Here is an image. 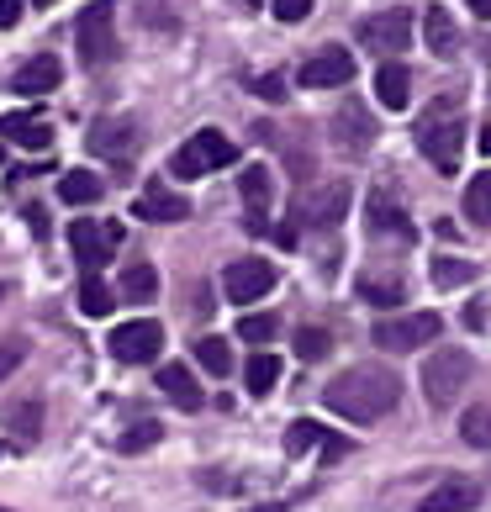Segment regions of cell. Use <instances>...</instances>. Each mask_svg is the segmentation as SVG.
Wrapping results in <instances>:
<instances>
[{
  "label": "cell",
  "mask_w": 491,
  "mask_h": 512,
  "mask_svg": "<svg viewBox=\"0 0 491 512\" xmlns=\"http://www.w3.org/2000/svg\"><path fill=\"white\" fill-rule=\"evenodd\" d=\"M111 301H117V296L106 291V280H101L96 270H85V280H80V312H85V317H106Z\"/></svg>",
  "instance_id": "f546056e"
},
{
  "label": "cell",
  "mask_w": 491,
  "mask_h": 512,
  "mask_svg": "<svg viewBox=\"0 0 491 512\" xmlns=\"http://www.w3.org/2000/svg\"><path fill=\"white\" fill-rule=\"evenodd\" d=\"M196 359H201V370H206V375H228V370H233L228 338H201V344H196Z\"/></svg>",
  "instance_id": "d6a6232c"
},
{
  "label": "cell",
  "mask_w": 491,
  "mask_h": 512,
  "mask_svg": "<svg viewBox=\"0 0 491 512\" xmlns=\"http://www.w3.org/2000/svg\"><path fill=\"white\" fill-rule=\"evenodd\" d=\"M159 349H164V328L154 317H138V322L111 328V354H117L122 365H148V359H159Z\"/></svg>",
  "instance_id": "30bf717a"
},
{
  "label": "cell",
  "mask_w": 491,
  "mask_h": 512,
  "mask_svg": "<svg viewBox=\"0 0 491 512\" xmlns=\"http://www.w3.org/2000/svg\"><path fill=\"white\" fill-rule=\"evenodd\" d=\"M328 439H333V433H328L323 423H307V417H301V423H291V428H286V454H296V460H301V454L323 449Z\"/></svg>",
  "instance_id": "4316f807"
},
{
  "label": "cell",
  "mask_w": 491,
  "mask_h": 512,
  "mask_svg": "<svg viewBox=\"0 0 491 512\" xmlns=\"http://www.w3.org/2000/svg\"><path fill=\"white\" fill-rule=\"evenodd\" d=\"M328 138H333V148H344V154H365V148L375 143V117H370L360 101H349V106L333 111Z\"/></svg>",
  "instance_id": "5bb4252c"
},
{
  "label": "cell",
  "mask_w": 491,
  "mask_h": 512,
  "mask_svg": "<svg viewBox=\"0 0 491 512\" xmlns=\"http://www.w3.org/2000/svg\"><path fill=\"white\" fill-rule=\"evenodd\" d=\"M238 333L249 338V344H270V338L280 333V317L275 312H249V317L238 322Z\"/></svg>",
  "instance_id": "d590c367"
},
{
  "label": "cell",
  "mask_w": 491,
  "mask_h": 512,
  "mask_svg": "<svg viewBox=\"0 0 491 512\" xmlns=\"http://www.w3.org/2000/svg\"><path fill=\"white\" fill-rule=\"evenodd\" d=\"M159 391H164L180 412H201V402H206L201 386H196V375L185 370V365H159Z\"/></svg>",
  "instance_id": "7402d4cb"
},
{
  "label": "cell",
  "mask_w": 491,
  "mask_h": 512,
  "mask_svg": "<svg viewBox=\"0 0 491 512\" xmlns=\"http://www.w3.org/2000/svg\"><path fill=\"white\" fill-rule=\"evenodd\" d=\"M481 502V486L476 481H465V476H449L428 491V497L418 502V512H470Z\"/></svg>",
  "instance_id": "e0dca14e"
},
{
  "label": "cell",
  "mask_w": 491,
  "mask_h": 512,
  "mask_svg": "<svg viewBox=\"0 0 491 512\" xmlns=\"http://www.w3.org/2000/svg\"><path fill=\"white\" fill-rule=\"evenodd\" d=\"M0 512H6V507H0Z\"/></svg>",
  "instance_id": "816d5d0a"
},
{
  "label": "cell",
  "mask_w": 491,
  "mask_h": 512,
  "mask_svg": "<svg viewBox=\"0 0 491 512\" xmlns=\"http://www.w3.org/2000/svg\"><path fill=\"white\" fill-rule=\"evenodd\" d=\"M22 22V0H0V32Z\"/></svg>",
  "instance_id": "b9f144b4"
},
{
  "label": "cell",
  "mask_w": 491,
  "mask_h": 512,
  "mask_svg": "<svg viewBox=\"0 0 491 512\" xmlns=\"http://www.w3.org/2000/svg\"><path fill=\"white\" fill-rule=\"evenodd\" d=\"M323 402H328V412L349 417V423H381V417L396 412V402H402V381H396V370H386V365H354L344 375H333Z\"/></svg>",
  "instance_id": "6da1fadb"
},
{
  "label": "cell",
  "mask_w": 491,
  "mask_h": 512,
  "mask_svg": "<svg viewBox=\"0 0 491 512\" xmlns=\"http://www.w3.org/2000/svg\"><path fill=\"white\" fill-rule=\"evenodd\" d=\"M32 6H53V0H32Z\"/></svg>",
  "instance_id": "7dc6e473"
},
{
  "label": "cell",
  "mask_w": 491,
  "mask_h": 512,
  "mask_svg": "<svg viewBox=\"0 0 491 512\" xmlns=\"http://www.w3.org/2000/svg\"><path fill=\"white\" fill-rule=\"evenodd\" d=\"M439 328H444L439 312H402V317H381L370 328V338H375V349H386V354H412V349L433 344Z\"/></svg>",
  "instance_id": "8992f818"
},
{
  "label": "cell",
  "mask_w": 491,
  "mask_h": 512,
  "mask_svg": "<svg viewBox=\"0 0 491 512\" xmlns=\"http://www.w3.org/2000/svg\"><path fill=\"white\" fill-rule=\"evenodd\" d=\"M143 22L148 27H175V16H169L164 0H143Z\"/></svg>",
  "instance_id": "60d3db41"
},
{
  "label": "cell",
  "mask_w": 491,
  "mask_h": 512,
  "mask_svg": "<svg viewBox=\"0 0 491 512\" xmlns=\"http://www.w3.org/2000/svg\"><path fill=\"white\" fill-rule=\"evenodd\" d=\"M470 354L465 349H439L423 365V396H428V407L433 412H444V407H455L460 396H465V386H470Z\"/></svg>",
  "instance_id": "277c9868"
},
{
  "label": "cell",
  "mask_w": 491,
  "mask_h": 512,
  "mask_svg": "<svg viewBox=\"0 0 491 512\" xmlns=\"http://www.w3.org/2000/svg\"><path fill=\"white\" fill-rule=\"evenodd\" d=\"M365 222H370V233H375V238H396V243H412V238H418L412 217L402 212V201H396L386 185H375V191H370V201H365Z\"/></svg>",
  "instance_id": "4fadbf2b"
},
{
  "label": "cell",
  "mask_w": 491,
  "mask_h": 512,
  "mask_svg": "<svg viewBox=\"0 0 491 512\" xmlns=\"http://www.w3.org/2000/svg\"><path fill=\"white\" fill-rule=\"evenodd\" d=\"M254 512H275V507H254Z\"/></svg>",
  "instance_id": "681fc988"
},
{
  "label": "cell",
  "mask_w": 491,
  "mask_h": 512,
  "mask_svg": "<svg viewBox=\"0 0 491 512\" xmlns=\"http://www.w3.org/2000/svg\"><path fill=\"white\" fill-rule=\"evenodd\" d=\"M349 201H354L349 180H328V185H317V191H307L296 201L291 227H338L349 217Z\"/></svg>",
  "instance_id": "52a82bcc"
},
{
  "label": "cell",
  "mask_w": 491,
  "mask_h": 512,
  "mask_svg": "<svg viewBox=\"0 0 491 512\" xmlns=\"http://www.w3.org/2000/svg\"><path fill=\"white\" fill-rule=\"evenodd\" d=\"M465 217L481 222V227H491V169L465 185Z\"/></svg>",
  "instance_id": "1f68e13d"
},
{
  "label": "cell",
  "mask_w": 491,
  "mask_h": 512,
  "mask_svg": "<svg viewBox=\"0 0 491 512\" xmlns=\"http://www.w3.org/2000/svg\"><path fill=\"white\" fill-rule=\"evenodd\" d=\"M428 275H433V286H439V291H460V286L476 280V264H465V259H433Z\"/></svg>",
  "instance_id": "83f0119b"
},
{
  "label": "cell",
  "mask_w": 491,
  "mask_h": 512,
  "mask_svg": "<svg viewBox=\"0 0 491 512\" xmlns=\"http://www.w3.org/2000/svg\"><path fill=\"white\" fill-rule=\"evenodd\" d=\"M132 212H138L143 222H185V217H191V201L175 196V191H164V185H148V191L132 201Z\"/></svg>",
  "instance_id": "ffe728a7"
},
{
  "label": "cell",
  "mask_w": 491,
  "mask_h": 512,
  "mask_svg": "<svg viewBox=\"0 0 491 512\" xmlns=\"http://www.w3.org/2000/svg\"><path fill=\"white\" fill-rule=\"evenodd\" d=\"M249 90H254V96H264V101H286V80H280V74H254Z\"/></svg>",
  "instance_id": "f35d334b"
},
{
  "label": "cell",
  "mask_w": 491,
  "mask_h": 512,
  "mask_svg": "<svg viewBox=\"0 0 491 512\" xmlns=\"http://www.w3.org/2000/svg\"><path fill=\"white\" fill-rule=\"evenodd\" d=\"M280 381V354H254L249 365H243V386H249V396H270Z\"/></svg>",
  "instance_id": "484cf974"
},
{
  "label": "cell",
  "mask_w": 491,
  "mask_h": 512,
  "mask_svg": "<svg viewBox=\"0 0 491 512\" xmlns=\"http://www.w3.org/2000/svg\"><path fill=\"white\" fill-rule=\"evenodd\" d=\"M59 80H64V64L53 53H37V59H27L11 74V90L16 96H48V90H59Z\"/></svg>",
  "instance_id": "2e32d148"
},
{
  "label": "cell",
  "mask_w": 491,
  "mask_h": 512,
  "mask_svg": "<svg viewBox=\"0 0 491 512\" xmlns=\"http://www.w3.org/2000/svg\"><path fill=\"white\" fill-rule=\"evenodd\" d=\"M349 80H354L349 48H323V53H312V59L301 64V85L307 90H333V85H349Z\"/></svg>",
  "instance_id": "9a60e30c"
},
{
  "label": "cell",
  "mask_w": 491,
  "mask_h": 512,
  "mask_svg": "<svg viewBox=\"0 0 491 512\" xmlns=\"http://www.w3.org/2000/svg\"><path fill=\"white\" fill-rule=\"evenodd\" d=\"M460 439L470 449H491V407H470L460 417Z\"/></svg>",
  "instance_id": "836d02e7"
},
{
  "label": "cell",
  "mask_w": 491,
  "mask_h": 512,
  "mask_svg": "<svg viewBox=\"0 0 491 512\" xmlns=\"http://www.w3.org/2000/svg\"><path fill=\"white\" fill-rule=\"evenodd\" d=\"M0 138L16 143V148H53V127L37 117V111H11V117H0Z\"/></svg>",
  "instance_id": "d6986e66"
},
{
  "label": "cell",
  "mask_w": 491,
  "mask_h": 512,
  "mask_svg": "<svg viewBox=\"0 0 491 512\" xmlns=\"http://www.w3.org/2000/svg\"><path fill=\"white\" fill-rule=\"evenodd\" d=\"M481 148H486V154H491V127H486V132H481Z\"/></svg>",
  "instance_id": "bcb514c9"
},
{
  "label": "cell",
  "mask_w": 491,
  "mask_h": 512,
  "mask_svg": "<svg viewBox=\"0 0 491 512\" xmlns=\"http://www.w3.org/2000/svg\"><path fill=\"white\" fill-rule=\"evenodd\" d=\"M407 96H412V74L396 64V59H386L381 69H375V101L381 106H391V111H402L407 106Z\"/></svg>",
  "instance_id": "603a6c76"
},
{
  "label": "cell",
  "mask_w": 491,
  "mask_h": 512,
  "mask_svg": "<svg viewBox=\"0 0 491 512\" xmlns=\"http://www.w3.org/2000/svg\"><path fill=\"white\" fill-rule=\"evenodd\" d=\"M328 349H333L328 328H301V333H296V354H301V359H328Z\"/></svg>",
  "instance_id": "8d00e7d4"
},
{
  "label": "cell",
  "mask_w": 491,
  "mask_h": 512,
  "mask_svg": "<svg viewBox=\"0 0 491 512\" xmlns=\"http://www.w3.org/2000/svg\"><path fill=\"white\" fill-rule=\"evenodd\" d=\"M27 222H32V233H37V238L48 233V217H43V206H32V212H27Z\"/></svg>",
  "instance_id": "ee69618b"
},
{
  "label": "cell",
  "mask_w": 491,
  "mask_h": 512,
  "mask_svg": "<svg viewBox=\"0 0 491 512\" xmlns=\"http://www.w3.org/2000/svg\"><path fill=\"white\" fill-rule=\"evenodd\" d=\"M344 454H349V439H338V433H333V439L323 444V460H328V465H338Z\"/></svg>",
  "instance_id": "7bdbcfd3"
},
{
  "label": "cell",
  "mask_w": 491,
  "mask_h": 512,
  "mask_svg": "<svg viewBox=\"0 0 491 512\" xmlns=\"http://www.w3.org/2000/svg\"><path fill=\"white\" fill-rule=\"evenodd\" d=\"M90 154L127 169L132 154H138V122L132 117H101L96 127H90Z\"/></svg>",
  "instance_id": "8fae6325"
},
{
  "label": "cell",
  "mask_w": 491,
  "mask_h": 512,
  "mask_svg": "<svg viewBox=\"0 0 491 512\" xmlns=\"http://www.w3.org/2000/svg\"><path fill=\"white\" fill-rule=\"evenodd\" d=\"M243 6H264V0H243Z\"/></svg>",
  "instance_id": "c3c4849f"
},
{
  "label": "cell",
  "mask_w": 491,
  "mask_h": 512,
  "mask_svg": "<svg viewBox=\"0 0 491 512\" xmlns=\"http://www.w3.org/2000/svg\"><path fill=\"white\" fill-rule=\"evenodd\" d=\"M0 301H6V286H0Z\"/></svg>",
  "instance_id": "f907efd6"
},
{
  "label": "cell",
  "mask_w": 491,
  "mask_h": 512,
  "mask_svg": "<svg viewBox=\"0 0 491 512\" xmlns=\"http://www.w3.org/2000/svg\"><path fill=\"white\" fill-rule=\"evenodd\" d=\"M22 359H27V344H22V338H6V344H0V381H6Z\"/></svg>",
  "instance_id": "ab89813d"
},
{
  "label": "cell",
  "mask_w": 491,
  "mask_h": 512,
  "mask_svg": "<svg viewBox=\"0 0 491 512\" xmlns=\"http://www.w3.org/2000/svg\"><path fill=\"white\" fill-rule=\"evenodd\" d=\"M360 43L370 53H381V59H396V53H407L412 43V11H381V16H370V22L360 27Z\"/></svg>",
  "instance_id": "7c38bea8"
},
{
  "label": "cell",
  "mask_w": 491,
  "mask_h": 512,
  "mask_svg": "<svg viewBox=\"0 0 491 512\" xmlns=\"http://www.w3.org/2000/svg\"><path fill=\"white\" fill-rule=\"evenodd\" d=\"M275 22H307L312 16V0H270Z\"/></svg>",
  "instance_id": "74e56055"
},
{
  "label": "cell",
  "mask_w": 491,
  "mask_h": 512,
  "mask_svg": "<svg viewBox=\"0 0 491 512\" xmlns=\"http://www.w3.org/2000/svg\"><path fill=\"white\" fill-rule=\"evenodd\" d=\"M69 249L80 259V270H101V264L122 249V222H90L80 217L69 227Z\"/></svg>",
  "instance_id": "ba28073f"
},
{
  "label": "cell",
  "mask_w": 491,
  "mask_h": 512,
  "mask_svg": "<svg viewBox=\"0 0 491 512\" xmlns=\"http://www.w3.org/2000/svg\"><path fill=\"white\" fill-rule=\"evenodd\" d=\"M233 159H238V143H228L217 127H206V132H196V138H185L175 148L169 169H175V180H201V175H212V169L233 164Z\"/></svg>",
  "instance_id": "5b68a950"
},
{
  "label": "cell",
  "mask_w": 491,
  "mask_h": 512,
  "mask_svg": "<svg viewBox=\"0 0 491 512\" xmlns=\"http://www.w3.org/2000/svg\"><path fill=\"white\" fill-rule=\"evenodd\" d=\"M74 48H80L85 69H101L117 59V6L111 0H90L74 22Z\"/></svg>",
  "instance_id": "3957f363"
},
{
  "label": "cell",
  "mask_w": 491,
  "mask_h": 512,
  "mask_svg": "<svg viewBox=\"0 0 491 512\" xmlns=\"http://www.w3.org/2000/svg\"><path fill=\"white\" fill-rule=\"evenodd\" d=\"M101 175H90V169H69V175L59 180V201L69 206H90V201H101Z\"/></svg>",
  "instance_id": "d4e9b609"
},
{
  "label": "cell",
  "mask_w": 491,
  "mask_h": 512,
  "mask_svg": "<svg viewBox=\"0 0 491 512\" xmlns=\"http://www.w3.org/2000/svg\"><path fill=\"white\" fill-rule=\"evenodd\" d=\"M122 296L127 301H154L159 296V270L154 264H132V270L122 275Z\"/></svg>",
  "instance_id": "4dcf8cb0"
},
{
  "label": "cell",
  "mask_w": 491,
  "mask_h": 512,
  "mask_svg": "<svg viewBox=\"0 0 491 512\" xmlns=\"http://www.w3.org/2000/svg\"><path fill=\"white\" fill-rule=\"evenodd\" d=\"M275 264L264 259H233L228 270H222V291H228V301H238V307H249V301H264L275 291Z\"/></svg>",
  "instance_id": "9c48e42d"
},
{
  "label": "cell",
  "mask_w": 491,
  "mask_h": 512,
  "mask_svg": "<svg viewBox=\"0 0 491 512\" xmlns=\"http://www.w3.org/2000/svg\"><path fill=\"white\" fill-rule=\"evenodd\" d=\"M423 37H428V53H433V59H455V53H460V27H455V16H449L444 6H428Z\"/></svg>",
  "instance_id": "44dd1931"
},
{
  "label": "cell",
  "mask_w": 491,
  "mask_h": 512,
  "mask_svg": "<svg viewBox=\"0 0 491 512\" xmlns=\"http://www.w3.org/2000/svg\"><path fill=\"white\" fill-rule=\"evenodd\" d=\"M159 439H164V428H159V423H132L122 439H117V449H122V454H143V449H154Z\"/></svg>",
  "instance_id": "e575fe53"
},
{
  "label": "cell",
  "mask_w": 491,
  "mask_h": 512,
  "mask_svg": "<svg viewBox=\"0 0 491 512\" xmlns=\"http://www.w3.org/2000/svg\"><path fill=\"white\" fill-rule=\"evenodd\" d=\"M465 6H470V11H476V16H481V22H491V0H465Z\"/></svg>",
  "instance_id": "f6af8a7d"
},
{
  "label": "cell",
  "mask_w": 491,
  "mask_h": 512,
  "mask_svg": "<svg viewBox=\"0 0 491 512\" xmlns=\"http://www.w3.org/2000/svg\"><path fill=\"white\" fill-rule=\"evenodd\" d=\"M6 428H11V439H16V444H32L37 433H43V407H37V402L11 407V412H6Z\"/></svg>",
  "instance_id": "f1b7e54d"
},
{
  "label": "cell",
  "mask_w": 491,
  "mask_h": 512,
  "mask_svg": "<svg viewBox=\"0 0 491 512\" xmlns=\"http://www.w3.org/2000/svg\"><path fill=\"white\" fill-rule=\"evenodd\" d=\"M270 191H275V180H270V169H264V164H249V169H243V180H238V196H243V206H249V233H264V212H270Z\"/></svg>",
  "instance_id": "ac0fdd59"
},
{
  "label": "cell",
  "mask_w": 491,
  "mask_h": 512,
  "mask_svg": "<svg viewBox=\"0 0 491 512\" xmlns=\"http://www.w3.org/2000/svg\"><path fill=\"white\" fill-rule=\"evenodd\" d=\"M418 148H423V159L439 169V175H455L460 169V159H465V117H460L455 96L428 106V117L418 122Z\"/></svg>",
  "instance_id": "7a4b0ae2"
},
{
  "label": "cell",
  "mask_w": 491,
  "mask_h": 512,
  "mask_svg": "<svg viewBox=\"0 0 491 512\" xmlns=\"http://www.w3.org/2000/svg\"><path fill=\"white\" fill-rule=\"evenodd\" d=\"M360 296L370 301V307H402L407 280L402 275H360Z\"/></svg>",
  "instance_id": "cb8c5ba5"
}]
</instances>
